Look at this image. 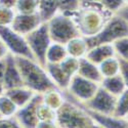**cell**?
<instances>
[{
    "label": "cell",
    "instance_id": "2e32d148",
    "mask_svg": "<svg viewBox=\"0 0 128 128\" xmlns=\"http://www.w3.org/2000/svg\"><path fill=\"white\" fill-rule=\"evenodd\" d=\"M124 120H126V121L128 122V114L126 115V117H125V118H124Z\"/></svg>",
    "mask_w": 128,
    "mask_h": 128
},
{
    "label": "cell",
    "instance_id": "8fae6325",
    "mask_svg": "<svg viewBox=\"0 0 128 128\" xmlns=\"http://www.w3.org/2000/svg\"><path fill=\"white\" fill-rule=\"evenodd\" d=\"M113 46L115 48L117 58L128 62V37L116 41L115 43H113Z\"/></svg>",
    "mask_w": 128,
    "mask_h": 128
},
{
    "label": "cell",
    "instance_id": "30bf717a",
    "mask_svg": "<svg viewBox=\"0 0 128 128\" xmlns=\"http://www.w3.org/2000/svg\"><path fill=\"white\" fill-rule=\"evenodd\" d=\"M128 114V88L117 98L116 110L113 115V118L124 119Z\"/></svg>",
    "mask_w": 128,
    "mask_h": 128
},
{
    "label": "cell",
    "instance_id": "4fadbf2b",
    "mask_svg": "<svg viewBox=\"0 0 128 128\" xmlns=\"http://www.w3.org/2000/svg\"><path fill=\"white\" fill-rule=\"evenodd\" d=\"M118 60H119V66H120V75L125 83L126 88H128V62L122 58H118Z\"/></svg>",
    "mask_w": 128,
    "mask_h": 128
},
{
    "label": "cell",
    "instance_id": "7c38bea8",
    "mask_svg": "<svg viewBox=\"0 0 128 128\" xmlns=\"http://www.w3.org/2000/svg\"><path fill=\"white\" fill-rule=\"evenodd\" d=\"M81 71L85 77H88V78H91L94 80H100L102 79V76H100L98 70L96 69V67H94L93 65H91V64H89L86 60H82Z\"/></svg>",
    "mask_w": 128,
    "mask_h": 128
},
{
    "label": "cell",
    "instance_id": "5b68a950",
    "mask_svg": "<svg viewBox=\"0 0 128 128\" xmlns=\"http://www.w3.org/2000/svg\"><path fill=\"white\" fill-rule=\"evenodd\" d=\"M102 88L106 90L109 93L113 94L116 98L120 96L127 89L120 74L113 76V77H108V78L102 79Z\"/></svg>",
    "mask_w": 128,
    "mask_h": 128
},
{
    "label": "cell",
    "instance_id": "9c48e42d",
    "mask_svg": "<svg viewBox=\"0 0 128 128\" xmlns=\"http://www.w3.org/2000/svg\"><path fill=\"white\" fill-rule=\"evenodd\" d=\"M73 88L79 96L82 98H89L93 94V92L96 89V86L92 85V83L87 82L86 80H83L81 78H78L75 80L73 84Z\"/></svg>",
    "mask_w": 128,
    "mask_h": 128
},
{
    "label": "cell",
    "instance_id": "5bb4252c",
    "mask_svg": "<svg viewBox=\"0 0 128 128\" xmlns=\"http://www.w3.org/2000/svg\"><path fill=\"white\" fill-rule=\"evenodd\" d=\"M35 25V20L34 18H30V16H23L22 18V20L18 26H22L20 27V30H29L31 28H33Z\"/></svg>",
    "mask_w": 128,
    "mask_h": 128
},
{
    "label": "cell",
    "instance_id": "ba28073f",
    "mask_svg": "<svg viewBox=\"0 0 128 128\" xmlns=\"http://www.w3.org/2000/svg\"><path fill=\"white\" fill-rule=\"evenodd\" d=\"M106 128H128V122L124 119H116L113 117H106L96 113L91 114Z\"/></svg>",
    "mask_w": 128,
    "mask_h": 128
},
{
    "label": "cell",
    "instance_id": "8992f818",
    "mask_svg": "<svg viewBox=\"0 0 128 128\" xmlns=\"http://www.w3.org/2000/svg\"><path fill=\"white\" fill-rule=\"evenodd\" d=\"M115 56H116V51L112 44L100 45L89 53V58L93 62H106Z\"/></svg>",
    "mask_w": 128,
    "mask_h": 128
},
{
    "label": "cell",
    "instance_id": "3957f363",
    "mask_svg": "<svg viewBox=\"0 0 128 128\" xmlns=\"http://www.w3.org/2000/svg\"><path fill=\"white\" fill-rule=\"evenodd\" d=\"M24 73H25V78L27 79L29 85L36 89H42L46 88L48 86V80L46 76L44 75L40 69H38L36 66H33L31 64L24 60Z\"/></svg>",
    "mask_w": 128,
    "mask_h": 128
},
{
    "label": "cell",
    "instance_id": "9a60e30c",
    "mask_svg": "<svg viewBox=\"0 0 128 128\" xmlns=\"http://www.w3.org/2000/svg\"><path fill=\"white\" fill-rule=\"evenodd\" d=\"M119 16H121L122 18H124L126 22L128 23V4H126V2L124 3V5L119 9V12H117Z\"/></svg>",
    "mask_w": 128,
    "mask_h": 128
},
{
    "label": "cell",
    "instance_id": "52a82bcc",
    "mask_svg": "<svg viewBox=\"0 0 128 128\" xmlns=\"http://www.w3.org/2000/svg\"><path fill=\"white\" fill-rule=\"evenodd\" d=\"M53 36L60 40H65L70 36L74 35V28L71 23H68L67 20H56V24H53Z\"/></svg>",
    "mask_w": 128,
    "mask_h": 128
},
{
    "label": "cell",
    "instance_id": "7a4b0ae2",
    "mask_svg": "<svg viewBox=\"0 0 128 128\" xmlns=\"http://www.w3.org/2000/svg\"><path fill=\"white\" fill-rule=\"evenodd\" d=\"M117 104V98L113 94L109 93L104 88L100 89L91 102L92 109L98 111V114L106 116V117H113Z\"/></svg>",
    "mask_w": 128,
    "mask_h": 128
},
{
    "label": "cell",
    "instance_id": "6da1fadb",
    "mask_svg": "<svg viewBox=\"0 0 128 128\" xmlns=\"http://www.w3.org/2000/svg\"><path fill=\"white\" fill-rule=\"evenodd\" d=\"M126 37H128V23L124 18L116 14L110 20L109 24L102 29L98 35L90 37L86 40V44L88 47L111 44V42L115 43L116 41Z\"/></svg>",
    "mask_w": 128,
    "mask_h": 128
},
{
    "label": "cell",
    "instance_id": "277c9868",
    "mask_svg": "<svg viewBox=\"0 0 128 128\" xmlns=\"http://www.w3.org/2000/svg\"><path fill=\"white\" fill-rule=\"evenodd\" d=\"M30 44L32 48L36 52L40 62H43L46 54V48L48 46V36H47V28L43 26L38 31H36L33 35L29 37Z\"/></svg>",
    "mask_w": 128,
    "mask_h": 128
}]
</instances>
